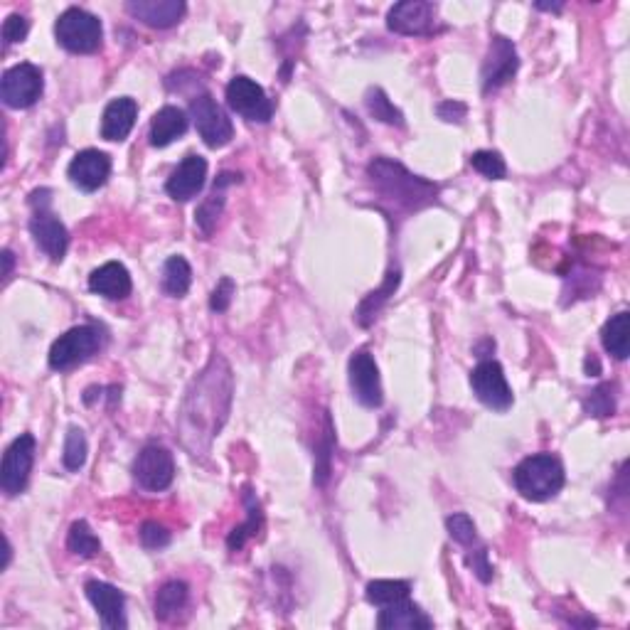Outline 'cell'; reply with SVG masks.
Instances as JSON below:
<instances>
[{
  "mask_svg": "<svg viewBox=\"0 0 630 630\" xmlns=\"http://www.w3.org/2000/svg\"><path fill=\"white\" fill-rule=\"evenodd\" d=\"M104 343V335L94 325H77L60 335L50 347V367L57 372H67L72 367L82 365L89 357L96 355Z\"/></svg>",
  "mask_w": 630,
  "mask_h": 630,
  "instance_id": "6",
  "label": "cell"
},
{
  "mask_svg": "<svg viewBox=\"0 0 630 630\" xmlns=\"http://www.w3.org/2000/svg\"><path fill=\"white\" fill-rule=\"evenodd\" d=\"M3 264H5L3 276L5 279H10V274H13V264H15V256H13V252H10V249H3Z\"/></svg>",
  "mask_w": 630,
  "mask_h": 630,
  "instance_id": "44",
  "label": "cell"
},
{
  "mask_svg": "<svg viewBox=\"0 0 630 630\" xmlns=\"http://www.w3.org/2000/svg\"><path fill=\"white\" fill-rule=\"evenodd\" d=\"M190 114L195 121L197 133L210 148L227 146L234 138L232 119L224 114V109L212 99V94H200L190 101Z\"/></svg>",
  "mask_w": 630,
  "mask_h": 630,
  "instance_id": "11",
  "label": "cell"
},
{
  "mask_svg": "<svg viewBox=\"0 0 630 630\" xmlns=\"http://www.w3.org/2000/svg\"><path fill=\"white\" fill-rule=\"evenodd\" d=\"M87 591V599L92 601V606L99 613L101 623L109 630H126V599L116 586L106 584V581H89L84 586Z\"/></svg>",
  "mask_w": 630,
  "mask_h": 630,
  "instance_id": "17",
  "label": "cell"
},
{
  "mask_svg": "<svg viewBox=\"0 0 630 630\" xmlns=\"http://www.w3.org/2000/svg\"><path fill=\"white\" fill-rule=\"evenodd\" d=\"M30 234L37 247L52 261H62L69 249V232L60 217L52 212V190L40 188L30 195Z\"/></svg>",
  "mask_w": 630,
  "mask_h": 630,
  "instance_id": "4",
  "label": "cell"
},
{
  "mask_svg": "<svg viewBox=\"0 0 630 630\" xmlns=\"http://www.w3.org/2000/svg\"><path fill=\"white\" fill-rule=\"evenodd\" d=\"M586 375H589V377H599L601 375V362H599V357L594 355V352H591V355L586 357Z\"/></svg>",
  "mask_w": 630,
  "mask_h": 630,
  "instance_id": "43",
  "label": "cell"
},
{
  "mask_svg": "<svg viewBox=\"0 0 630 630\" xmlns=\"http://www.w3.org/2000/svg\"><path fill=\"white\" fill-rule=\"evenodd\" d=\"M232 367L220 352L212 355L205 370L190 382L178 411V434L192 456H205L220 436L232 409Z\"/></svg>",
  "mask_w": 630,
  "mask_h": 630,
  "instance_id": "1",
  "label": "cell"
},
{
  "mask_svg": "<svg viewBox=\"0 0 630 630\" xmlns=\"http://www.w3.org/2000/svg\"><path fill=\"white\" fill-rule=\"evenodd\" d=\"M207 180V160L202 156L183 158V163L170 173L168 183H165V192L173 197L175 202H188L205 188Z\"/></svg>",
  "mask_w": 630,
  "mask_h": 630,
  "instance_id": "19",
  "label": "cell"
},
{
  "mask_svg": "<svg viewBox=\"0 0 630 630\" xmlns=\"http://www.w3.org/2000/svg\"><path fill=\"white\" fill-rule=\"evenodd\" d=\"M537 8L539 10H554V13H559V10L564 8L562 3H557V5H549V3H537Z\"/></svg>",
  "mask_w": 630,
  "mask_h": 630,
  "instance_id": "46",
  "label": "cell"
},
{
  "mask_svg": "<svg viewBox=\"0 0 630 630\" xmlns=\"http://www.w3.org/2000/svg\"><path fill=\"white\" fill-rule=\"evenodd\" d=\"M67 549L72 554H77V557L89 559V557H96V554H99L101 542H99V537L94 535L92 527H89L84 520H79V522H74L72 527H69Z\"/></svg>",
  "mask_w": 630,
  "mask_h": 630,
  "instance_id": "31",
  "label": "cell"
},
{
  "mask_svg": "<svg viewBox=\"0 0 630 630\" xmlns=\"http://www.w3.org/2000/svg\"><path fill=\"white\" fill-rule=\"evenodd\" d=\"M436 114H439V119L446 121V124H463V119L468 116V106L463 104V101H443V104H439V109H436Z\"/></svg>",
  "mask_w": 630,
  "mask_h": 630,
  "instance_id": "42",
  "label": "cell"
},
{
  "mask_svg": "<svg viewBox=\"0 0 630 630\" xmlns=\"http://www.w3.org/2000/svg\"><path fill=\"white\" fill-rule=\"evenodd\" d=\"M387 28L404 37H426L439 32V5L426 0H404L387 15Z\"/></svg>",
  "mask_w": 630,
  "mask_h": 630,
  "instance_id": "9",
  "label": "cell"
},
{
  "mask_svg": "<svg viewBox=\"0 0 630 630\" xmlns=\"http://www.w3.org/2000/svg\"><path fill=\"white\" fill-rule=\"evenodd\" d=\"M188 131V116L178 106H163L151 119V146L165 148Z\"/></svg>",
  "mask_w": 630,
  "mask_h": 630,
  "instance_id": "24",
  "label": "cell"
},
{
  "mask_svg": "<svg viewBox=\"0 0 630 630\" xmlns=\"http://www.w3.org/2000/svg\"><path fill=\"white\" fill-rule=\"evenodd\" d=\"M512 480H515V488L522 498L532 500V503H547V500L562 493L567 473H564L562 461L557 456L535 453L515 468Z\"/></svg>",
  "mask_w": 630,
  "mask_h": 630,
  "instance_id": "3",
  "label": "cell"
},
{
  "mask_svg": "<svg viewBox=\"0 0 630 630\" xmlns=\"http://www.w3.org/2000/svg\"><path fill=\"white\" fill-rule=\"evenodd\" d=\"M28 32H30L28 18L15 13L3 23V42L5 45H18V42H23L25 37H28Z\"/></svg>",
  "mask_w": 630,
  "mask_h": 630,
  "instance_id": "39",
  "label": "cell"
},
{
  "mask_svg": "<svg viewBox=\"0 0 630 630\" xmlns=\"http://www.w3.org/2000/svg\"><path fill=\"white\" fill-rule=\"evenodd\" d=\"M67 175H69V180H72V185H77L79 190L94 192V190H99L106 180H109L111 158L106 156V153L89 148V151L77 153V156L72 158V163H69V168H67Z\"/></svg>",
  "mask_w": 630,
  "mask_h": 630,
  "instance_id": "18",
  "label": "cell"
},
{
  "mask_svg": "<svg viewBox=\"0 0 630 630\" xmlns=\"http://www.w3.org/2000/svg\"><path fill=\"white\" fill-rule=\"evenodd\" d=\"M517 69H520V57H517L512 40H507L505 35H495L488 47V55H485L483 72H480V79H483V94L495 92V89H500L503 84L510 82L517 74Z\"/></svg>",
  "mask_w": 630,
  "mask_h": 630,
  "instance_id": "14",
  "label": "cell"
},
{
  "mask_svg": "<svg viewBox=\"0 0 630 630\" xmlns=\"http://www.w3.org/2000/svg\"><path fill=\"white\" fill-rule=\"evenodd\" d=\"M133 478L148 493H163V490H168L175 478L173 453L168 448L156 446V443L146 446L138 453L136 463H133Z\"/></svg>",
  "mask_w": 630,
  "mask_h": 630,
  "instance_id": "12",
  "label": "cell"
},
{
  "mask_svg": "<svg viewBox=\"0 0 630 630\" xmlns=\"http://www.w3.org/2000/svg\"><path fill=\"white\" fill-rule=\"evenodd\" d=\"M227 106L234 114L244 116L247 121H256V124H269L274 116V101L269 99L261 84L244 74L227 84Z\"/></svg>",
  "mask_w": 630,
  "mask_h": 630,
  "instance_id": "10",
  "label": "cell"
},
{
  "mask_svg": "<svg viewBox=\"0 0 630 630\" xmlns=\"http://www.w3.org/2000/svg\"><path fill=\"white\" fill-rule=\"evenodd\" d=\"M10 557H13V547H10V542H8V539H5V562H3V569H8Z\"/></svg>",
  "mask_w": 630,
  "mask_h": 630,
  "instance_id": "45",
  "label": "cell"
},
{
  "mask_svg": "<svg viewBox=\"0 0 630 630\" xmlns=\"http://www.w3.org/2000/svg\"><path fill=\"white\" fill-rule=\"evenodd\" d=\"M584 411L589 416H611L616 414V384H599L596 389H591L589 397L584 399Z\"/></svg>",
  "mask_w": 630,
  "mask_h": 630,
  "instance_id": "35",
  "label": "cell"
},
{
  "mask_svg": "<svg viewBox=\"0 0 630 630\" xmlns=\"http://www.w3.org/2000/svg\"><path fill=\"white\" fill-rule=\"evenodd\" d=\"M185 606H188V584L185 581H168V584L160 586L156 596L158 621H173Z\"/></svg>",
  "mask_w": 630,
  "mask_h": 630,
  "instance_id": "27",
  "label": "cell"
},
{
  "mask_svg": "<svg viewBox=\"0 0 630 630\" xmlns=\"http://www.w3.org/2000/svg\"><path fill=\"white\" fill-rule=\"evenodd\" d=\"M87 436L79 426H69L67 431V439H64V453H62V461L67 471H79V468L87 463Z\"/></svg>",
  "mask_w": 630,
  "mask_h": 630,
  "instance_id": "34",
  "label": "cell"
},
{
  "mask_svg": "<svg viewBox=\"0 0 630 630\" xmlns=\"http://www.w3.org/2000/svg\"><path fill=\"white\" fill-rule=\"evenodd\" d=\"M399 281H402V271L389 269L387 276H384L382 286H379L377 291L367 293V296L362 298L360 306H357V313H355L357 325H362V328H370V325L375 323L379 311L384 308V303H387L389 298L394 296V291L399 288Z\"/></svg>",
  "mask_w": 630,
  "mask_h": 630,
  "instance_id": "25",
  "label": "cell"
},
{
  "mask_svg": "<svg viewBox=\"0 0 630 630\" xmlns=\"http://www.w3.org/2000/svg\"><path fill=\"white\" fill-rule=\"evenodd\" d=\"M244 505H247L249 520L244 522V525L234 527L232 535L227 537L229 552H239V549H244V544H247L252 537L259 535L261 525H264V512H261V505H259V500H256V495L252 493V488L244 490Z\"/></svg>",
  "mask_w": 630,
  "mask_h": 630,
  "instance_id": "26",
  "label": "cell"
},
{
  "mask_svg": "<svg viewBox=\"0 0 630 630\" xmlns=\"http://www.w3.org/2000/svg\"><path fill=\"white\" fill-rule=\"evenodd\" d=\"M628 320V311H621L611 315L601 330V343L616 360H626L628 357Z\"/></svg>",
  "mask_w": 630,
  "mask_h": 630,
  "instance_id": "28",
  "label": "cell"
},
{
  "mask_svg": "<svg viewBox=\"0 0 630 630\" xmlns=\"http://www.w3.org/2000/svg\"><path fill=\"white\" fill-rule=\"evenodd\" d=\"M55 35L64 50L74 55H92L101 50V42H104L101 20L82 8L64 10L55 23Z\"/></svg>",
  "mask_w": 630,
  "mask_h": 630,
  "instance_id": "5",
  "label": "cell"
},
{
  "mask_svg": "<svg viewBox=\"0 0 630 630\" xmlns=\"http://www.w3.org/2000/svg\"><path fill=\"white\" fill-rule=\"evenodd\" d=\"M377 628L382 630H419V628H434V621L421 611L416 603L409 599H402L397 603H389L379 611Z\"/></svg>",
  "mask_w": 630,
  "mask_h": 630,
  "instance_id": "23",
  "label": "cell"
},
{
  "mask_svg": "<svg viewBox=\"0 0 630 630\" xmlns=\"http://www.w3.org/2000/svg\"><path fill=\"white\" fill-rule=\"evenodd\" d=\"M42 89H45L42 69L30 62L5 69L3 79H0V96L8 109H30L40 101Z\"/></svg>",
  "mask_w": 630,
  "mask_h": 630,
  "instance_id": "7",
  "label": "cell"
},
{
  "mask_svg": "<svg viewBox=\"0 0 630 630\" xmlns=\"http://www.w3.org/2000/svg\"><path fill=\"white\" fill-rule=\"evenodd\" d=\"M234 291H237L234 281L229 279V276H224V279L215 286V291H212V296H210V308H212V311H215V313L227 311V308L232 306Z\"/></svg>",
  "mask_w": 630,
  "mask_h": 630,
  "instance_id": "40",
  "label": "cell"
},
{
  "mask_svg": "<svg viewBox=\"0 0 630 630\" xmlns=\"http://www.w3.org/2000/svg\"><path fill=\"white\" fill-rule=\"evenodd\" d=\"M367 178L375 185L377 195L397 212H416L434 205L439 185L409 173L402 163L392 158H375L367 165Z\"/></svg>",
  "mask_w": 630,
  "mask_h": 630,
  "instance_id": "2",
  "label": "cell"
},
{
  "mask_svg": "<svg viewBox=\"0 0 630 630\" xmlns=\"http://www.w3.org/2000/svg\"><path fill=\"white\" fill-rule=\"evenodd\" d=\"M409 594H411L409 581H392V579L370 581V584H367V591H365L367 601H370L372 606H377V608H384V606H389V603L409 599Z\"/></svg>",
  "mask_w": 630,
  "mask_h": 630,
  "instance_id": "30",
  "label": "cell"
},
{
  "mask_svg": "<svg viewBox=\"0 0 630 630\" xmlns=\"http://www.w3.org/2000/svg\"><path fill=\"white\" fill-rule=\"evenodd\" d=\"M471 387L478 402H483L488 409L507 411L515 402L503 367L495 360H483L475 365V370L471 372Z\"/></svg>",
  "mask_w": 630,
  "mask_h": 630,
  "instance_id": "13",
  "label": "cell"
},
{
  "mask_svg": "<svg viewBox=\"0 0 630 630\" xmlns=\"http://www.w3.org/2000/svg\"><path fill=\"white\" fill-rule=\"evenodd\" d=\"M89 288L94 293H99V296L109 298V301H124V298L131 296V274H128L126 266L119 264V261H109V264L92 271Z\"/></svg>",
  "mask_w": 630,
  "mask_h": 630,
  "instance_id": "22",
  "label": "cell"
},
{
  "mask_svg": "<svg viewBox=\"0 0 630 630\" xmlns=\"http://www.w3.org/2000/svg\"><path fill=\"white\" fill-rule=\"evenodd\" d=\"M473 170H478L488 180H503L507 175V165L498 151H478L471 156Z\"/></svg>",
  "mask_w": 630,
  "mask_h": 630,
  "instance_id": "36",
  "label": "cell"
},
{
  "mask_svg": "<svg viewBox=\"0 0 630 630\" xmlns=\"http://www.w3.org/2000/svg\"><path fill=\"white\" fill-rule=\"evenodd\" d=\"M446 530L451 535L453 542H458L461 547H473L478 542V530H475V522L466 512H456L446 520Z\"/></svg>",
  "mask_w": 630,
  "mask_h": 630,
  "instance_id": "37",
  "label": "cell"
},
{
  "mask_svg": "<svg viewBox=\"0 0 630 630\" xmlns=\"http://www.w3.org/2000/svg\"><path fill=\"white\" fill-rule=\"evenodd\" d=\"M35 436L20 434L18 439L8 446L3 453V463H0V488L8 498H15L28 485L32 463H35Z\"/></svg>",
  "mask_w": 630,
  "mask_h": 630,
  "instance_id": "8",
  "label": "cell"
},
{
  "mask_svg": "<svg viewBox=\"0 0 630 630\" xmlns=\"http://www.w3.org/2000/svg\"><path fill=\"white\" fill-rule=\"evenodd\" d=\"M365 106H367V111H370V116H375V119L382 121V124L397 126V128L404 126V114L392 104V101H389V96L384 94L379 87L367 92Z\"/></svg>",
  "mask_w": 630,
  "mask_h": 630,
  "instance_id": "32",
  "label": "cell"
},
{
  "mask_svg": "<svg viewBox=\"0 0 630 630\" xmlns=\"http://www.w3.org/2000/svg\"><path fill=\"white\" fill-rule=\"evenodd\" d=\"M466 564L473 569V574L478 576L483 584H490V581H493V564H490L488 549L485 547L471 549V552H468V557H466Z\"/></svg>",
  "mask_w": 630,
  "mask_h": 630,
  "instance_id": "38",
  "label": "cell"
},
{
  "mask_svg": "<svg viewBox=\"0 0 630 630\" xmlns=\"http://www.w3.org/2000/svg\"><path fill=\"white\" fill-rule=\"evenodd\" d=\"M141 542L148 549H163L170 544V532L163 525H158V522H146L141 527Z\"/></svg>",
  "mask_w": 630,
  "mask_h": 630,
  "instance_id": "41",
  "label": "cell"
},
{
  "mask_svg": "<svg viewBox=\"0 0 630 630\" xmlns=\"http://www.w3.org/2000/svg\"><path fill=\"white\" fill-rule=\"evenodd\" d=\"M136 119H138L136 101H133L131 96H119V99H114L104 109V116H101V138L114 143L126 141L128 133L136 126Z\"/></svg>",
  "mask_w": 630,
  "mask_h": 630,
  "instance_id": "20",
  "label": "cell"
},
{
  "mask_svg": "<svg viewBox=\"0 0 630 630\" xmlns=\"http://www.w3.org/2000/svg\"><path fill=\"white\" fill-rule=\"evenodd\" d=\"M347 372H350V387L357 402L367 409L382 407V402H384L382 379H379V367H377L375 357H372L367 350L355 352V355L350 357Z\"/></svg>",
  "mask_w": 630,
  "mask_h": 630,
  "instance_id": "15",
  "label": "cell"
},
{
  "mask_svg": "<svg viewBox=\"0 0 630 630\" xmlns=\"http://www.w3.org/2000/svg\"><path fill=\"white\" fill-rule=\"evenodd\" d=\"M239 180H242V175L239 173H222L220 178L215 180V185H212L210 195H207L205 200L200 202V207H197L195 224L205 237H210V234L215 232L217 220L222 217L224 205H227V188L229 185L239 183Z\"/></svg>",
  "mask_w": 630,
  "mask_h": 630,
  "instance_id": "21",
  "label": "cell"
},
{
  "mask_svg": "<svg viewBox=\"0 0 630 630\" xmlns=\"http://www.w3.org/2000/svg\"><path fill=\"white\" fill-rule=\"evenodd\" d=\"M333 424H330V416L325 414V434L320 439L318 446H315V473H313V483L318 488H323L330 478V461H333Z\"/></svg>",
  "mask_w": 630,
  "mask_h": 630,
  "instance_id": "33",
  "label": "cell"
},
{
  "mask_svg": "<svg viewBox=\"0 0 630 630\" xmlns=\"http://www.w3.org/2000/svg\"><path fill=\"white\" fill-rule=\"evenodd\" d=\"M192 286V269L183 256H170L163 266V291L173 298H183Z\"/></svg>",
  "mask_w": 630,
  "mask_h": 630,
  "instance_id": "29",
  "label": "cell"
},
{
  "mask_svg": "<svg viewBox=\"0 0 630 630\" xmlns=\"http://www.w3.org/2000/svg\"><path fill=\"white\" fill-rule=\"evenodd\" d=\"M183 0H128L126 13L138 23L156 30H168L178 25L185 15Z\"/></svg>",
  "mask_w": 630,
  "mask_h": 630,
  "instance_id": "16",
  "label": "cell"
}]
</instances>
